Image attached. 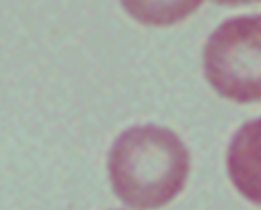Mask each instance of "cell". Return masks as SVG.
I'll list each match as a JSON object with an SVG mask.
<instances>
[{"label":"cell","mask_w":261,"mask_h":210,"mask_svg":"<svg viewBox=\"0 0 261 210\" xmlns=\"http://www.w3.org/2000/svg\"><path fill=\"white\" fill-rule=\"evenodd\" d=\"M190 166L184 142L155 124L125 129L112 144L107 160L115 195L139 210L157 209L173 200L185 187Z\"/></svg>","instance_id":"obj_1"},{"label":"cell","mask_w":261,"mask_h":210,"mask_svg":"<svg viewBox=\"0 0 261 210\" xmlns=\"http://www.w3.org/2000/svg\"><path fill=\"white\" fill-rule=\"evenodd\" d=\"M203 70L220 96L238 103L261 100V14L222 21L205 44Z\"/></svg>","instance_id":"obj_2"},{"label":"cell","mask_w":261,"mask_h":210,"mask_svg":"<svg viewBox=\"0 0 261 210\" xmlns=\"http://www.w3.org/2000/svg\"><path fill=\"white\" fill-rule=\"evenodd\" d=\"M226 168L239 193L261 206V116L234 133L226 151Z\"/></svg>","instance_id":"obj_3"},{"label":"cell","mask_w":261,"mask_h":210,"mask_svg":"<svg viewBox=\"0 0 261 210\" xmlns=\"http://www.w3.org/2000/svg\"><path fill=\"white\" fill-rule=\"evenodd\" d=\"M200 1L188 2H123L124 8L138 20L149 24H169L181 20L200 6Z\"/></svg>","instance_id":"obj_4"}]
</instances>
